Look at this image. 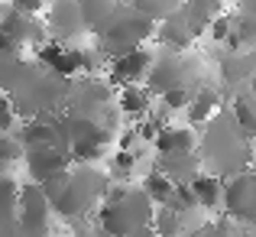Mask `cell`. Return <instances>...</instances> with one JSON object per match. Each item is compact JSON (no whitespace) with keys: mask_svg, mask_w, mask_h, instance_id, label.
Here are the masks:
<instances>
[{"mask_svg":"<svg viewBox=\"0 0 256 237\" xmlns=\"http://www.w3.org/2000/svg\"><path fill=\"white\" fill-rule=\"evenodd\" d=\"M46 195L52 201V211L65 221H82L91 214V208L107 195V175L100 169L78 162L75 169H65L62 175L42 182Z\"/></svg>","mask_w":256,"mask_h":237,"instance_id":"cell-1","label":"cell"},{"mask_svg":"<svg viewBox=\"0 0 256 237\" xmlns=\"http://www.w3.org/2000/svg\"><path fill=\"white\" fill-rule=\"evenodd\" d=\"M152 221V198L143 188H114L98 211V224L107 237H136Z\"/></svg>","mask_w":256,"mask_h":237,"instance_id":"cell-2","label":"cell"},{"mask_svg":"<svg viewBox=\"0 0 256 237\" xmlns=\"http://www.w3.org/2000/svg\"><path fill=\"white\" fill-rule=\"evenodd\" d=\"M152 26H156V20L143 17V13H136V10L117 13V20H114L104 33H100L98 49L104 52L107 59H117V56H124V52L136 49V46L152 33Z\"/></svg>","mask_w":256,"mask_h":237,"instance_id":"cell-3","label":"cell"},{"mask_svg":"<svg viewBox=\"0 0 256 237\" xmlns=\"http://www.w3.org/2000/svg\"><path fill=\"white\" fill-rule=\"evenodd\" d=\"M16 224H20V237H52V201L39 182H30V185L20 188Z\"/></svg>","mask_w":256,"mask_h":237,"instance_id":"cell-4","label":"cell"},{"mask_svg":"<svg viewBox=\"0 0 256 237\" xmlns=\"http://www.w3.org/2000/svg\"><path fill=\"white\" fill-rule=\"evenodd\" d=\"M46 30H49V39H58V43L68 46L75 36L84 33L82 4L78 0H49V7H46Z\"/></svg>","mask_w":256,"mask_h":237,"instance_id":"cell-5","label":"cell"},{"mask_svg":"<svg viewBox=\"0 0 256 237\" xmlns=\"http://www.w3.org/2000/svg\"><path fill=\"white\" fill-rule=\"evenodd\" d=\"M23 159H26V172H30V182H49V179H56V175H62L65 169H68V162L72 156L65 150H58V146H52V143H46V146H30V150L23 153Z\"/></svg>","mask_w":256,"mask_h":237,"instance_id":"cell-6","label":"cell"},{"mask_svg":"<svg viewBox=\"0 0 256 237\" xmlns=\"http://www.w3.org/2000/svg\"><path fill=\"white\" fill-rule=\"evenodd\" d=\"M0 30H4L13 43H20L23 49H30V46L36 49V46H42L46 39H49V30H46V23L39 20V13H23V10H16V7H10V13L0 20Z\"/></svg>","mask_w":256,"mask_h":237,"instance_id":"cell-7","label":"cell"},{"mask_svg":"<svg viewBox=\"0 0 256 237\" xmlns=\"http://www.w3.org/2000/svg\"><path fill=\"white\" fill-rule=\"evenodd\" d=\"M150 65H152V56L146 49H130L124 56L110 59V85H136L143 75H150Z\"/></svg>","mask_w":256,"mask_h":237,"instance_id":"cell-8","label":"cell"},{"mask_svg":"<svg viewBox=\"0 0 256 237\" xmlns=\"http://www.w3.org/2000/svg\"><path fill=\"white\" fill-rule=\"evenodd\" d=\"M78 4H82L84 30L88 33H98V36L114 23V20H117V13H120L117 0H78Z\"/></svg>","mask_w":256,"mask_h":237,"instance_id":"cell-9","label":"cell"},{"mask_svg":"<svg viewBox=\"0 0 256 237\" xmlns=\"http://www.w3.org/2000/svg\"><path fill=\"white\" fill-rule=\"evenodd\" d=\"M194 26L188 23L185 13H172V17L162 20V26H159V39H162L166 46H175V49H188V46L194 43Z\"/></svg>","mask_w":256,"mask_h":237,"instance_id":"cell-10","label":"cell"},{"mask_svg":"<svg viewBox=\"0 0 256 237\" xmlns=\"http://www.w3.org/2000/svg\"><path fill=\"white\" fill-rule=\"evenodd\" d=\"M152 143H156L159 153H192L194 150V137L188 127H162Z\"/></svg>","mask_w":256,"mask_h":237,"instance_id":"cell-11","label":"cell"},{"mask_svg":"<svg viewBox=\"0 0 256 237\" xmlns=\"http://www.w3.org/2000/svg\"><path fill=\"white\" fill-rule=\"evenodd\" d=\"M159 169H162L172 182H185V179L192 182L194 175H198V162H194L192 153H162Z\"/></svg>","mask_w":256,"mask_h":237,"instance_id":"cell-12","label":"cell"},{"mask_svg":"<svg viewBox=\"0 0 256 237\" xmlns=\"http://www.w3.org/2000/svg\"><path fill=\"white\" fill-rule=\"evenodd\" d=\"M150 88H140V85H124V91H120V111L126 114V117H143L146 111H150Z\"/></svg>","mask_w":256,"mask_h":237,"instance_id":"cell-13","label":"cell"},{"mask_svg":"<svg viewBox=\"0 0 256 237\" xmlns=\"http://www.w3.org/2000/svg\"><path fill=\"white\" fill-rule=\"evenodd\" d=\"M218 13H220V0H188L185 4V17H188V23L194 26V33L208 30Z\"/></svg>","mask_w":256,"mask_h":237,"instance_id":"cell-14","label":"cell"},{"mask_svg":"<svg viewBox=\"0 0 256 237\" xmlns=\"http://www.w3.org/2000/svg\"><path fill=\"white\" fill-rule=\"evenodd\" d=\"M192 188H194V195H198L201 208H214V205H220V198H224V185H220L218 175H201L198 172L192 179Z\"/></svg>","mask_w":256,"mask_h":237,"instance_id":"cell-15","label":"cell"},{"mask_svg":"<svg viewBox=\"0 0 256 237\" xmlns=\"http://www.w3.org/2000/svg\"><path fill=\"white\" fill-rule=\"evenodd\" d=\"M143 192L152 198V205H169V198L175 192V182L162 172V169H156V172H150L143 179Z\"/></svg>","mask_w":256,"mask_h":237,"instance_id":"cell-16","label":"cell"},{"mask_svg":"<svg viewBox=\"0 0 256 237\" xmlns=\"http://www.w3.org/2000/svg\"><path fill=\"white\" fill-rule=\"evenodd\" d=\"M214 107H218V94H214L211 88H204V91H198V98L188 104V120H192V124H201V120L211 117Z\"/></svg>","mask_w":256,"mask_h":237,"instance_id":"cell-17","label":"cell"},{"mask_svg":"<svg viewBox=\"0 0 256 237\" xmlns=\"http://www.w3.org/2000/svg\"><path fill=\"white\" fill-rule=\"evenodd\" d=\"M175 7H178V0H133V10L143 13V17H150V20H166V17H172Z\"/></svg>","mask_w":256,"mask_h":237,"instance_id":"cell-18","label":"cell"},{"mask_svg":"<svg viewBox=\"0 0 256 237\" xmlns=\"http://www.w3.org/2000/svg\"><path fill=\"white\" fill-rule=\"evenodd\" d=\"M178 214H182L178 208L172 211V208L166 205L162 211L156 214V234L159 237H182V218H178Z\"/></svg>","mask_w":256,"mask_h":237,"instance_id":"cell-19","label":"cell"},{"mask_svg":"<svg viewBox=\"0 0 256 237\" xmlns=\"http://www.w3.org/2000/svg\"><path fill=\"white\" fill-rule=\"evenodd\" d=\"M72 162H98L100 156H104V146L100 143H91V140H75L68 150Z\"/></svg>","mask_w":256,"mask_h":237,"instance_id":"cell-20","label":"cell"},{"mask_svg":"<svg viewBox=\"0 0 256 237\" xmlns=\"http://www.w3.org/2000/svg\"><path fill=\"white\" fill-rule=\"evenodd\" d=\"M23 143H20L16 133H0V162H6V166H13V162L23 159Z\"/></svg>","mask_w":256,"mask_h":237,"instance_id":"cell-21","label":"cell"},{"mask_svg":"<svg viewBox=\"0 0 256 237\" xmlns=\"http://www.w3.org/2000/svg\"><path fill=\"white\" fill-rule=\"evenodd\" d=\"M234 20L230 17H224V13H218V17L211 20V36H214V43H227V39L234 36Z\"/></svg>","mask_w":256,"mask_h":237,"instance_id":"cell-22","label":"cell"},{"mask_svg":"<svg viewBox=\"0 0 256 237\" xmlns=\"http://www.w3.org/2000/svg\"><path fill=\"white\" fill-rule=\"evenodd\" d=\"M13 120H16V111H13V101L6 98V91L0 88V133L13 130Z\"/></svg>","mask_w":256,"mask_h":237,"instance_id":"cell-23","label":"cell"},{"mask_svg":"<svg viewBox=\"0 0 256 237\" xmlns=\"http://www.w3.org/2000/svg\"><path fill=\"white\" fill-rule=\"evenodd\" d=\"M133 166H136V153H133V150H120L117 156H114L110 172H117V175H130V172H133Z\"/></svg>","mask_w":256,"mask_h":237,"instance_id":"cell-24","label":"cell"},{"mask_svg":"<svg viewBox=\"0 0 256 237\" xmlns=\"http://www.w3.org/2000/svg\"><path fill=\"white\" fill-rule=\"evenodd\" d=\"M162 104L169 107V111H175V107H188L192 101H188V91L182 85H175V88H169V91H162Z\"/></svg>","mask_w":256,"mask_h":237,"instance_id":"cell-25","label":"cell"},{"mask_svg":"<svg viewBox=\"0 0 256 237\" xmlns=\"http://www.w3.org/2000/svg\"><path fill=\"white\" fill-rule=\"evenodd\" d=\"M10 4L16 7V10H23V13H42L46 7H49L46 0H10Z\"/></svg>","mask_w":256,"mask_h":237,"instance_id":"cell-26","label":"cell"},{"mask_svg":"<svg viewBox=\"0 0 256 237\" xmlns=\"http://www.w3.org/2000/svg\"><path fill=\"white\" fill-rule=\"evenodd\" d=\"M136 140H140V130H136V127H130V130H124L117 137V146H120V150H133V143H136Z\"/></svg>","mask_w":256,"mask_h":237,"instance_id":"cell-27","label":"cell"},{"mask_svg":"<svg viewBox=\"0 0 256 237\" xmlns=\"http://www.w3.org/2000/svg\"><path fill=\"white\" fill-rule=\"evenodd\" d=\"M240 13L244 17H256V0H240Z\"/></svg>","mask_w":256,"mask_h":237,"instance_id":"cell-28","label":"cell"},{"mask_svg":"<svg viewBox=\"0 0 256 237\" xmlns=\"http://www.w3.org/2000/svg\"><path fill=\"white\" fill-rule=\"evenodd\" d=\"M10 7H13V4H10V0H0V20H4V17H6V13H10Z\"/></svg>","mask_w":256,"mask_h":237,"instance_id":"cell-29","label":"cell"}]
</instances>
